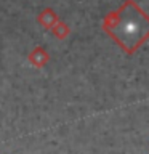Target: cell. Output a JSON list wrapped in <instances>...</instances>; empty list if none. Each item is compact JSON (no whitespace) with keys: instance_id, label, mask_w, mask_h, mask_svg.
Masks as SVG:
<instances>
[{"instance_id":"6da1fadb","label":"cell","mask_w":149,"mask_h":154,"mask_svg":"<svg viewBox=\"0 0 149 154\" xmlns=\"http://www.w3.org/2000/svg\"><path fill=\"white\" fill-rule=\"evenodd\" d=\"M104 31L127 53H133L149 37V16L132 0L104 21Z\"/></svg>"}]
</instances>
